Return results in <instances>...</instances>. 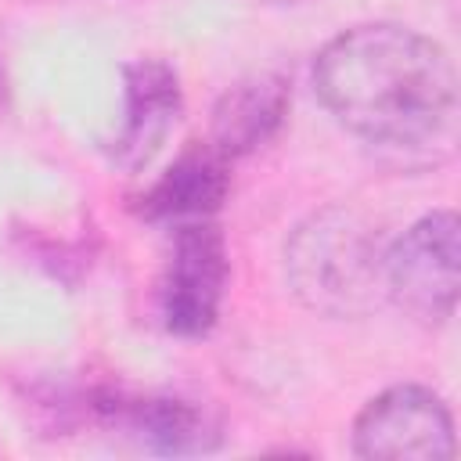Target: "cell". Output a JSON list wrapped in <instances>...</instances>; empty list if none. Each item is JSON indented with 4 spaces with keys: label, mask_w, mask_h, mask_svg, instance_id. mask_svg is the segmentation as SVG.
I'll use <instances>...</instances> for the list:
<instances>
[{
    "label": "cell",
    "mask_w": 461,
    "mask_h": 461,
    "mask_svg": "<svg viewBox=\"0 0 461 461\" xmlns=\"http://www.w3.org/2000/svg\"><path fill=\"white\" fill-rule=\"evenodd\" d=\"M285 277L321 317H367L385 303V241L357 209L328 205L285 241Z\"/></svg>",
    "instance_id": "2"
},
{
    "label": "cell",
    "mask_w": 461,
    "mask_h": 461,
    "mask_svg": "<svg viewBox=\"0 0 461 461\" xmlns=\"http://www.w3.org/2000/svg\"><path fill=\"white\" fill-rule=\"evenodd\" d=\"M321 104L367 144L436 151L454 140L457 76L450 54L407 25H357L313 61Z\"/></svg>",
    "instance_id": "1"
},
{
    "label": "cell",
    "mask_w": 461,
    "mask_h": 461,
    "mask_svg": "<svg viewBox=\"0 0 461 461\" xmlns=\"http://www.w3.org/2000/svg\"><path fill=\"white\" fill-rule=\"evenodd\" d=\"M122 126L112 144V158L122 169H140L166 144L180 119V83L176 72L158 58H140L122 68Z\"/></svg>",
    "instance_id": "6"
},
{
    "label": "cell",
    "mask_w": 461,
    "mask_h": 461,
    "mask_svg": "<svg viewBox=\"0 0 461 461\" xmlns=\"http://www.w3.org/2000/svg\"><path fill=\"white\" fill-rule=\"evenodd\" d=\"M353 454L367 461H450V407L425 385H393L357 414Z\"/></svg>",
    "instance_id": "4"
},
{
    "label": "cell",
    "mask_w": 461,
    "mask_h": 461,
    "mask_svg": "<svg viewBox=\"0 0 461 461\" xmlns=\"http://www.w3.org/2000/svg\"><path fill=\"white\" fill-rule=\"evenodd\" d=\"M227 238L212 220H191L173 227V249L158 285V310L162 324L173 335L198 339L205 335L227 292Z\"/></svg>",
    "instance_id": "5"
},
{
    "label": "cell",
    "mask_w": 461,
    "mask_h": 461,
    "mask_svg": "<svg viewBox=\"0 0 461 461\" xmlns=\"http://www.w3.org/2000/svg\"><path fill=\"white\" fill-rule=\"evenodd\" d=\"M288 115V83L274 72L249 76L234 83L212 108L209 144L223 158H241L256 148H263Z\"/></svg>",
    "instance_id": "8"
},
{
    "label": "cell",
    "mask_w": 461,
    "mask_h": 461,
    "mask_svg": "<svg viewBox=\"0 0 461 461\" xmlns=\"http://www.w3.org/2000/svg\"><path fill=\"white\" fill-rule=\"evenodd\" d=\"M101 407L122 418L158 454H209L220 443V425L191 400L148 396V400H119Z\"/></svg>",
    "instance_id": "9"
},
{
    "label": "cell",
    "mask_w": 461,
    "mask_h": 461,
    "mask_svg": "<svg viewBox=\"0 0 461 461\" xmlns=\"http://www.w3.org/2000/svg\"><path fill=\"white\" fill-rule=\"evenodd\" d=\"M230 191V158H223L209 140L191 144L137 202V212L155 223H191L209 220Z\"/></svg>",
    "instance_id": "7"
},
{
    "label": "cell",
    "mask_w": 461,
    "mask_h": 461,
    "mask_svg": "<svg viewBox=\"0 0 461 461\" xmlns=\"http://www.w3.org/2000/svg\"><path fill=\"white\" fill-rule=\"evenodd\" d=\"M461 285V223L439 209L385 245V299L418 324H447Z\"/></svg>",
    "instance_id": "3"
}]
</instances>
